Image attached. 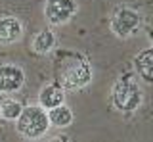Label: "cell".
<instances>
[{"label": "cell", "instance_id": "6da1fadb", "mask_svg": "<svg viewBox=\"0 0 153 142\" xmlns=\"http://www.w3.org/2000/svg\"><path fill=\"white\" fill-rule=\"evenodd\" d=\"M56 83L67 92H75L92 83L94 69L84 54L75 50H57L54 56Z\"/></svg>", "mask_w": 153, "mask_h": 142}, {"label": "cell", "instance_id": "7a4b0ae2", "mask_svg": "<svg viewBox=\"0 0 153 142\" xmlns=\"http://www.w3.org/2000/svg\"><path fill=\"white\" fill-rule=\"evenodd\" d=\"M111 102H113L115 110H119L123 113H132L142 106L143 90L132 73L123 75L111 87Z\"/></svg>", "mask_w": 153, "mask_h": 142}, {"label": "cell", "instance_id": "3957f363", "mask_svg": "<svg viewBox=\"0 0 153 142\" xmlns=\"http://www.w3.org/2000/svg\"><path fill=\"white\" fill-rule=\"evenodd\" d=\"M17 132L23 138L35 140L46 135L50 129V121H48V113L42 106H23L19 117L16 119Z\"/></svg>", "mask_w": 153, "mask_h": 142}, {"label": "cell", "instance_id": "277c9868", "mask_svg": "<svg viewBox=\"0 0 153 142\" xmlns=\"http://www.w3.org/2000/svg\"><path fill=\"white\" fill-rule=\"evenodd\" d=\"M142 25H143L142 13L130 6H117L111 12V17H109L111 33L115 37H119V39L136 37L142 31Z\"/></svg>", "mask_w": 153, "mask_h": 142}, {"label": "cell", "instance_id": "5b68a950", "mask_svg": "<svg viewBox=\"0 0 153 142\" xmlns=\"http://www.w3.org/2000/svg\"><path fill=\"white\" fill-rule=\"evenodd\" d=\"M76 12H79L76 0H46L44 2V17L54 27L69 23Z\"/></svg>", "mask_w": 153, "mask_h": 142}, {"label": "cell", "instance_id": "8992f818", "mask_svg": "<svg viewBox=\"0 0 153 142\" xmlns=\"http://www.w3.org/2000/svg\"><path fill=\"white\" fill-rule=\"evenodd\" d=\"M25 71L16 64H0V94H12L23 88Z\"/></svg>", "mask_w": 153, "mask_h": 142}, {"label": "cell", "instance_id": "52a82bcc", "mask_svg": "<svg viewBox=\"0 0 153 142\" xmlns=\"http://www.w3.org/2000/svg\"><path fill=\"white\" fill-rule=\"evenodd\" d=\"M23 37V23L16 16H2L0 17V44H16Z\"/></svg>", "mask_w": 153, "mask_h": 142}, {"label": "cell", "instance_id": "ba28073f", "mask_svg": "<svg viewBox=\"0 0 153 142\" xmlns=\"http://www.w3.org/2000/svg\"><path fill=\"white\" fill-rule=\"evenodd\" d=\"M63 102H65V90L57 83L46 84V87H42L40 92H38V106H42L44 110L56 108Z\"/></svg>", "mask_w": 153, "mask_h": 142}, {"label": "cell", "instance_id": "9c48e42d", "mask_svg": "<svg viewBox=\"0 0 153 142\" xmlns=\"http://www.w3.org/2000/svg\"><path fill=\"white\" fill-rule=\"evenodd\" d=\"M134 67H136L138 77L146 84H151L153 81V48H146L134 60Z\"/></svg>", "mask_w": 153, "mask_h": 142}, {"label": "cell", "instance_id": "30bf717a", "mask_svg": "<svg viewBox=\"0 0 153 142\" xmlns=\"http://www.w3.org/2000/svg\"><path fill=\"white\" fill-rule=\"evenodd\" d=\"M56 44H57V37L50 27L38 31L35 35V39H33V50H35L36 54H40V56L50 54V52L56 48Z\"/></svg>", "mask_w": 153, "mask_h": 142}, {"label": "cell", "instance_id": "8fae6325", "mask_svg": "<svg viewBox=\"0 0 153 142\" xmlns=\"http://www.w3.org/2000/svg\"><path fill=\"white\" fill-rule=\"evenodd\" d=\"M46 113H48L50 125L57 127V129L69 127L71 123H73V119H75L73 110H71L69 106H65V104H59V106H56V108H50V110H46Z\"/></svg>", "mask_w": 153, "mask_h": 142}, {"label": "cell", "instance_id": "7c38bea8", "mask_svg": "<svg viewBox=\"0 0 153 142\" xmlns=\"http://www.w3.org/2000/svg\"><path fill=\"white\" fill-rule=\"evenodd\" d=\"M21 110H23V104L13 100V98H6V100L0 102V117L4 121H16Z\"/></svg>", "mask_w": 153, "mask_h": 142}, {"label": "cell", "instance_id": "4fadbf2b", "mask_svg": "<svg viewBox=\"0 0 153 142\" xmlns=\"http://www.w3.org/2000/svg\"><path fill=\"white\" fill-rule=\"evenodd\" d=\"M0 119H2V117H0Z\"/></svg>", "mask_w": 153, "mask_h": 142}]
</instances>
